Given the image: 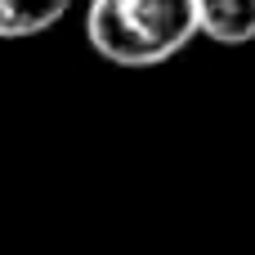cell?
<instances>
[{"instance_id":"obj_2","label":"cell","mask_w":255,"mask_h":255,"mask_svg":"<svg viewBox=\"0 0 255 255\" xmlns=\"http://www.w3.org/2000/svg\"><path fill=\"white\" fill-rule=\"evenodd\" d=\"M202 36L215 45H251L255 40V0H197Z\"/></svg>"},{"instance_id":"obj_1","label":"cell","mask_w":255,"mask_h":255,"mask_svg":"<svg viewBox=\"0 0 255 255\" xmlns=\"http://www.w3.org/2000/svg\"><path fill=\"white\" fill-rule=\"evenodd\" d=\"M202 36L197 0H90L85 40L117 67H157Z\"/></svg>"},{"instance_id":"obj_3","label":"cell","mask_w":255,"mask_h":255,"mask_svg":"<svg viewBox=\"0 0 255 255\" xmlns=\"http://www.w3.org/2000/svg\"><path fill=\"white\" fill-rule=\"evenodd\" d=\"M67 9H72V0H0V40L40 36Z\"/></svg>"}]
</instances>
